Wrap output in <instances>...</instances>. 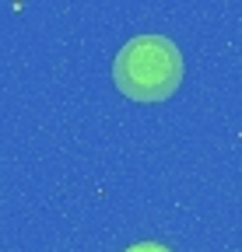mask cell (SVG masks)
<instances>
[{"instance_id":"6da1fadb","label":"cell","mask_w":242,"mask_h":252,"mask_svg":"<svg viewBox=\"0 0 242 252\" xmlns=\"http://www.w3.org/2000/svg\"><path fill=\"white\" fill-rule=\"evenodd\" d=\"M116 88L137 102H162L183 81V56L165 35H137L112 63Z\"/></svg>"},{"instance_id":"7a4b0ae2","label":"cell","mask_w":242,"mask_h":252,"mask_svg":"<svg viewBox=\"0 0 242 252\" xmlns=\"http://www.w3.org/2000/svg\"><path fill=\"white\" fill-rule=\"evenodd\" d=\"M127 252H169V249L158 245V242H137V245H130Z\"/></svg>"}]
</instances>
